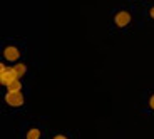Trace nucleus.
<instances>
[{
  "mask_svg": "<svg viewBox=\"0 0 154 139\" xmlns=\"http://www.w3.org/2000/svg\"><path fill=\"white\" fill-rule=\"evenodd\" d=\"M5 102L12 107H20L23 104V96L20 92H7L5 96Z\"/></svg>",
  "mask_w": 154,
  "mask_h": 139,
  "instance_id": "1",
  "label": "nucleus"
},
{
  "mask_svg": "<svg viewBox=\"0 0 154 139\" xmlns=\"http://www.w3.org/2000/svg\"><path fill=\"white\" fill-rule=\"evenodd\" d=\"M114 22H116V25H117V27H126V25H129V22H131V14H129V12H126V10L119 12V14L116 15Z\"/></svg>",
  "mask_w": 154,
  "mask_h": 139,
  "instance_id": "2",
  "label": "nucleus"
},
{
  "mask_svg": "<svg viewBox=\"0 0 154 139\" xmlns=\"http://www.w3.org/2000/svg\"><path fill=\"white\" fill-rule=\"evenodd\" d=\"M17 79H19V77H17V74L14 72V69H7L4 74H0V82H2L4 85L12 84V82L17 81Z\"/></svg>",
  "mask_w": 154,
  "mask_h": 139,
  "instance_id": "3",
  "label": "nucleus"
},
{
  "mask_svg": "<svg viewBox=\"0 0 154 139\" xmlns=\"http://www.w3.org/2000/svg\"><path fill=\"white\" fill-rule=\"evenodd\" d=\"M4 57L7 59V60H17V59L20 57V50L14 45H8L7 49L4 50Z\"/></svg>",
  "mask_w": 154,
  "mask_h": 139,
  "instance_id": "4",
  "label": "nucleus"
},
{
  "mask_svg": "<svg viewBox=\"0 0 154 139\" xmlns=\"http://www.w3.org/2000/svg\"><path fill=\"white\" fill-rule=\"evenodd\" d=\"M12 69H14V72L17 74V77H22L23 74H25V70H27V67L23 66V64H20V62H17L15 66L12 67Z\"/></svg>",
  "mask_w": 154,
  "mask_h": 139,
  "instance_id": "5",
  "label": "nucleus"
},
{
  "mask_svg": "<svg viewBox=\"0 0 154 139\" xmlns=\"http://www.w3.org/2000/svg\"><path fill=\"white\" fill-rule=\"evenodd\" d=\"M7 87H8V92H20V89H22V84H20V81L17 79V81H14L12 84H8Z\"/></svg>",
  "mask_w": 154,
  "mask_h": 139,
  "instance_id": "6",
  "label": "nucleus"
},
{
  "mask_svg": "<svg viewBox=\"0 0 154 139\" xmlns=\"http://www.w3.org/2000/svg\"><path fill=\"white\" fill-rule=\"evenodd\" d=\"M40 137V131L38 129H30L27 132V139H38Z\"/></svg>",
  "mask_w": 154,
  "mask_h": 139,
  "instance_id": "7",
  "label": "nucleus"
},
{
  "mask_svg": "<svg viewBox=\"0 0 154 139\" xmlns=\"http://www.w3.org/2000/svg\"><path fill=\"white\" fill-rule=\"evenodd\" d=\"M149 106H151V109H154V94L151 96V99H149Z\"/></svg>",
  "mask_w": 154,
  "mask_h": 139,
  "instance_id": "8",
  "label": "nucleus"
},
{
  "mask_svg": "<svg viewBox=\"0 0 154 139\" xmlns=\"http://www.w3.org/2000/svg\"><path fill=\"white\" fill-rule=\"evenodd\" d=\"M54 139H67V137H66V136H55Z\"/></svg>",
  "mask_w": 154,
  "mask_h": 139,
  "instance_id": "9",
  "label": "nucleus"
},
{
  "mask_svg": "<svg viewBox=\"0 0 154 139\" xmlns=\"http://www.w3.org/2000/svg\"><path fill=\"white\" fill-rule=\"evenodd\" d=\"M151 17H152V19H154V7L151 8Z\"/></svg>",
  "mask_w": 154,
  "mask_h": 139,
  "instance_id": "10",
  "label": "nucleus"
}]
</instances>
